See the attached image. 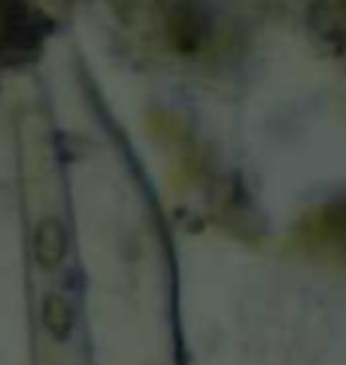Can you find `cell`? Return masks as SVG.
Instances as JSON below:
<instances>
[{"mask_svg": "<svg viewBox=\"0 0 346 365\" xmlns=\"http://www.w3.org/2000/svg\"><path fill=\"white\" fill-rule=\"evenodd\" d=\"M65 257V230L60 222L44 220L36 227V260L41 268L54 271Z\"/></svg>", "mask_w": 346, "mask_h": 365, "instance_id": "obj_1", "label": "cell"}, {"mask_svg": "<svg viewBox=\"0 0 346 365\" xmlns=\"http://www.w3.org/2000/svg\"><path fill=\"white\" fill-rule=\"evenodd\" d=\"M41 319L57 341H68L71 333H73V325H76V314H73V306L68 303V298L63 295H46L44 298V306H41Z\"/></svg>", "mask_w": 346, "mask_h": 365, "instance_id": "obj_2", "label": "cell"}]
</instances>
